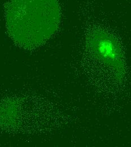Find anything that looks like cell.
Instances as JSON below:
<instances>
[{"mask_svg":"<svg viewBox=\"0 0 131 147\" xmlns=\"http://www.w3.org/2000/svg\"><path fill=\"white\" fill-rule=\"evenodd\" d=\"M88 45L95 57L119 77L124 74V61L117 40L107 32L97 30L89 37Z\"/></svg>","mask_w":131,"mask_h":147,"instance_id":"obj_2","label":"cell"},{"mask_svg":"<svg viewBox=\"0 0 131 147\" xmlns=\"http://www.w3.org/2000/svg\"><path fill=\"white\" fill-rule=\"evenodd\" d=\"M8 34L18 47L36 49L56 32L60 10L57 0H10L5 6Z\"/></svg>","mask_w":131,"mask_h":147,"instance_id":"obj_1","label":"cell"}]
</instances>
